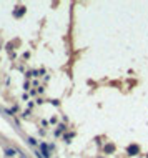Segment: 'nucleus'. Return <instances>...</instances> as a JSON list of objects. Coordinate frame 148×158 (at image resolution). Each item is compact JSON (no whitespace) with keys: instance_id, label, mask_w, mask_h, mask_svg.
<instances>
[{"instance_id":"obj_1","label":"nucleus","mask_w":148,"mask_h":158,"mask_svg":"<svg viewBox=\"0 0 148 158\" xmlns=\"http://www.w3.org/2000/svg\"><path fill=\"white\" fill-rule=\"evenodd\" d=\"M138 153H140V146L138 145H132V146H128V155L130 156H135V155H138Z\"/></svg>"},{"instance_id":"obj_3","label":"nucleus","mask_w":148,"mask_h":158,"mask_svg":"<svg viewBox=\"0 0 148 158\" xmlns=\"http://www.w3.org/2000/svg\"><path fill=\"white\" fill-rule=\"evenodd\" d=\"M113 152H115L113 145H107V146H105V153H113Z\"/></svg>"},{"instance_id":"obj_2","label":"nucleus","mask_w":148,"mask_h":158,"mask_svg":"<svg viewBox=\"0 0 148 158\" xmlns=\"http://www.w3.org/2000/svg\"><path fill=\"white\" fill-rule=\"evenodd\" d=\"M40 150H42V155H43V158H48V148L45 143H40Z\"/></svg>"},{"instance_id":"obj_4","label":"nucleus","mask_w":148,"mask_h":158,"mask_svg":"<svg viewBox=\"0 0 148 158\" xmlns=\"http://www.w3.org/2000/svg\"><path fill=\"white\" fill-rule=\"evenodd\" d=\"M15 153H17V152H15L13 148H7V150H5V155H7V156H13Z\"/></svg>"},{"instance_id":"obj_5","label":"nucleus","mask_w":148,"mask_h":158,"mask_svg":"<svg viewBox=\"0 0 148 158\" xmlns=\"http://www.w3.org/2000/svg\"><path fill=\"white\" fill-rule=\"evenodd\" d=\"M23 10H25V8H22V10H18V12H15V15H17V17H20V15L23 13Z\"/></svg>"}]
</instances>
